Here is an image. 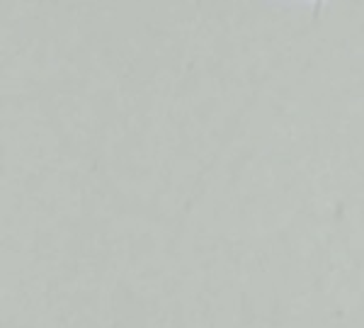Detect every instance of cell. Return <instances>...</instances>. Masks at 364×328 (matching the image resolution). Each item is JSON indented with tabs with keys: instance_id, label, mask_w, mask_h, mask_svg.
<instances>
[{
	"instance_id": "obj_1",
	"label": "cell",
	"mask_w": 364,
	"mask_h": 328,
	"mask_svg": "<svg viewBox=\"0 0 364 328\" xmlns=\"http://www.w3.org/2000/svg\"><path fill=\"white\" fill-rule=\"evenodd\" d=\"M311 3L316 5V15H318V10L323 8V0H311Z\"/></svg>"
}]
</instances>
